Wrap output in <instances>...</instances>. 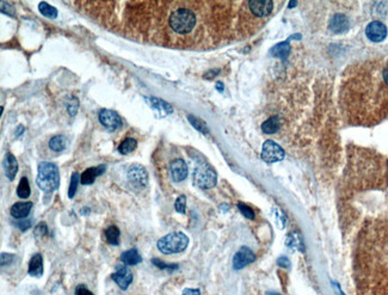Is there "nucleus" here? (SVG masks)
Wrapping results in <instances>:
<instances>
[{
	"instance_id": "3",
	"label": "nucleus",
	"mask_w": 388,
	"mask_h": 295,
	"mask_svg": "<svg viewBox=\"0 0 388 295\" xmlns=\"http://www.w3.org/2000/svg\"><path fill=\"white\" fill-rule=\"evenodd\" d=\"M38 188L47 194L58 190L60 185V174L58 166L54 163L43 161L38 166L37 178H36Z\"/></svg>"
},
{
	"instance_id": "40",
	"label": "nucleus",
	"mask_w": 388,
	"mask_h": 295,
	"mask_svg": "<svg viewBox=\"0 0 388 295\" xmlns=\"http://www.w3.org/2000/svg\"><path fill=\"white\" fill-rule=\"evenodd\" d=\"M182 295H201V292H200V289L186 288V289H184L183 294Z\"/></svg>"
},
{
	"instance_id": "7",
	"label": "nucleus",
	"mask_w": 388,
	"mask_h": 295,
	"mask_svg": "<svg viewBox=\"0 0 388 295\" xmlns=\"http://www.w3.org/2000/svg\"><path fill=\"white\" fill-rule=\"evenodd\" d=\"M127 178L133 187L141 189L148 184V174L146 169L140 164H133L127 171Z\"/></svg>"
},
{
	"instance_id": "30",
	"label": "nucleus",
	"mask_w": 388,
	"mask_h": 295,
	"mask_svg": "<svg viewBox=\"0 0 388 295\" xmlns=\"http://www.w3.org/2000/svg\"><path fill=\"white\" fill-rule=\"evenodd\" d=\"M79 181H80L79 174H78V172H74V174H72L71 184H69V189H68V197H69V198H73V197H74L75 192H77L78 184H79Z\"/></svg>"
},
{
	"instance_id": "13",
	"label": "nucleus",
	"mask_w": 388,
	"mask_h": 295,
	"mask_svg": "<svg viewBox=\"0 0 388 295\" xmlns=\"http://www.w3.org/2000/svg\"><path fill=\"white\" fill-rule=\"evenodd\" d=\"M170 174L174 182H182L187 177V165L183 159H176L170 164Z\"/></svg>"
},
{
	"instance_id": "23",
	"label": "nucleus",
	"mask_w": 388,
	"mask_h": 295,
	"mask_svg": "<svg viewBox=\"0 0 388 295\" xmlns=\"http://www.w3.org/2000/svg\"><path fill=\"white\" fill-rule=\"evenodd\" d=\"M38 10H40L41 15L47 18L54 19V18L58 17V10H56L55 7L51 6V5L46 1H41L40 4H38Z\"/></svg>"
},
{
	"instance_id": "33",
	"label": "nucleus",
	"mask_w": 388,
	"mask_h": 295,
	"mask_svg": "<svg viewBox=\"0 0 388 295\" xmlns=\"http://www.w3.org/2000/svg\"><path fill=\"white\" fill-rule=\"evenodd\" d=\"M36 238L42 239L44 237L48 234V228H47V225L44 223H40L37 226L35 227V232H34Z\"/></svg>"
},
{
	"instance_id": "19",
	"label": "nucleus",
	"mask_w": 388,
	"mask_h": 295,
	"mask_svg": "<svg viewBox=\"0 0 388 295\" xmlns=\"http://www.w3.org/2000/svg\"><path fill=\"white\" fill-rule=\"evenodd\" d=\"M286 245L293 251H304V242L298 232H291L287 236L286 239Z\"/></svg>"
},
{
	"instance_id": "11",
	"label": "nucleus",
	"mask_w": 388,
	"mask_h": 295,
	"mask_svg": "<svg viewBox=\"0 0 388 295\" xmlns=\"http://www.w3.org/2000/svg\"><path fill=\"white\" fill-rule=\"evenodd\" d=\"M256 260V256L254 253L249 249V247L243 246L238 252L236 253L233 258V267L236 270H240L246 267V265L251 264V263L254 262Z\"/></svg>"
},
{
	"instance_id": "20",
	"label": "nucleus",
	"mask_w": 388,
	"mask_h": 295,
	"mask_svg": "<svg viewBox=\"0 0 388 295\" xmlns=\"http://www.w3.org/2000/svg\"><path fill=\"white\" fill-rule=\"evenodd\" d=\"M121 262L126 265H136L142 262V258L136 249H130L122 253Z\"/></svg>"
},
{
	"instance_id": "18",
	"label": "nucleus",
	"mask_w": 388,
	"mask_h": 295,
	"mask_svg": "<svg viewBox=\"0 0 388 295\" xmlns=\"http://www.w3.org/2000/svg\"><path fill=\"white\" fill-rule=\"evenodd\" d=\"M349 28V20L346 19L345 16L343 15H336L335 17L331 19L330 22V29L336 34L344 33L348 30Z\"/></svg>"
},
{
	"instance_id": "29",
	"label": "nucleus",
	"mask_w": 388,
	"mask_h": 295,
	"mask_svg": "<svg viewBox=\"0 0 388 295\" xmlns=\"http://www.w3.org/2000/svg\"><path fill=\"white\" fill-rule=\"evenodd\" d=\"M272 214H273V218H275L276 225L282 229L286 225V215L283 214V211L281 210L280 208H273Z\"/></svg>"
},
{
	"instance_id": "28",
	"label": "nucleus",
	"mask_w": 388,
	"mask_h": 295,
	"mask_svg": "<svg viewBox=\"0 0 388 295\" xmlns=\"http://www.w3.org/2000/svg\"><path fill=\"white\" fill-rule=\"evenodd\" d=\"M187 120H189L190 123H191L192 126L196 128L197 130H200V132L203 133V134H208V133H209L207 124H205V122L202 121L201 119L194 116V115H189V116H187Z\"/></svg>"
},
{
	"instance_id": "14",
	"label": "nucleus",
	"mask_w": 388,
	"mask_h": 295,
	"mask_svg": "<svg viewBox=\"0 0 388 295\" xmlns=\"http://www.w3.org/2000/svg\"><path fill=\"white\" fill-rule=\"evenodd\" d=\"M105 169H106L105 165L86 169L84 172H83L82 176H80V182H82V184L84 185L92 184V183L95 182V179L105 171Z\"/></svg>"
},
{
	"instance_id": "24",
	"label": "nucleus",
	"mask_w": 388,
	"mask_h": 295,
	"mask_svg": "<svg viewBox=\"0 0 388 295\" xmlns=\"http://www.w3.org/2000/svg\"><path fill=\"white\" fill-rule=\"evenodd\" d=\"M289 52H290V46H289L288 42L278 43L277 46H275L271 49L272 55L276 56V57H281V59H283V57L288 56L289 55Z\"/></svg>"
},
{
	"instance_id": "4",
	"label": "nucleus",
	"mask_w": 388,
	"mask_h": 295,
	"mask_svg": "<svg viewBox=\"0 0 388 295\" xmlns=\"http://www.w3.org/2000/svg\"><path fill=\"white\" fill-rule=\"evenodd\" d=\"M189 239L182 232H173L168 234L158 240L157 247L160 252L165 255H172V253L183 252L187 247Z\"/></svg>"
},
{
	"instance_id": "32",
	"label": "nucleus",
	"mask_w": 388,
	"mask_h": 295,
	"mask_svg": "<svg viewBox=\"0 0 388 295\" xmlns=\"http://www.w3.org/2000/svg\"><path fill=\"white\" fill-rule=\"evenodd\" d=\"M152 263L155 265V267H158L159 269H163V270H177V269H178V265L177 264H166V263H164L163 260H158V258H153Z\"/></svg>"
},
{
	"instance_id": "15",
	"label": "nucleus",
	"mask_w": 388,
	"mask_h": 295,
	"mask_svg": "<svg viewBox=\"0 0 388 295\" xmlns=\"http://www.w3.org/2000/svg\"><path fill=\"white\" fill-rule=\"evenodd\" d=\"M33 203L31 202H17L10 209V214L15 219H24L30 214Z\"/></svg>"
},
{
	"instance_id": "17",
	"label": "nucleus",
	"mask_w": 388,
	"mask_h": 295,
	"mask_svg": "<svg viewBox=\"0 0 388 295\" xmlns=\"http://www.w3.org/2000/svg\"><path fill=\"white\" fill-rule=\"evenodd\" d=\"M18 172V163L17 159L11 153H7L5 156V174L10 181H14L16 174Z\"/></svg>"
},
{
	"instance_id": "35",
	"label": "nucleus",
	"mask_w": 388,
	"mask_h": 295,
	"mask_svg": "<svg viewBox=\"0 0 388 295\" xmlns=\"http://www.w3.org/2000/svg\"><path fill=\"white\" fill-rule=\"evenodd\" d=\"M78 108H79V102H78L77 98H73L68 103V105H67V109H68V113L71 116H74L77 114Z\"/></svg>"
},
{
	"instance_id": "2",
	"label": "nucleus",
	"mask_w": 388,
	"mask_h": 295,
	"mask_svg": "<svg viewBox=\"0 0 388 295\" xmlns=\"http://www.w3.org/2000/svg\"><path fill=\"white\" fill-rule=\"evenodd\" d=\"M345 113L358 123H373L388 115V60L373 62L351 77L342 92Z\"/></svg>"
},
{
	"instance_id": "39",
	"label": "nucleus",
	"mask_w": 388,
	"mask_h": 295,
	"mask_svg": "<svg viewBox=\"0 0 388 295\" xmlns=\"http://www.w3.org/2000/svg\"><path fill=\"white\" fill-rule=\"evenodd\" d=\"M277 264L280 265L281 268H289L290 267V262L287 257H280L277 260Z\"/></svg>"
},
{
	"instance_id": "34",
	"label": "nucleus",
	"mask_w": 388,
	"mask_h": 295,
	"mask_svg": "<svg viewBox=\"0 0 388 295\" xmlns=\"http://www.w3.org/2000/svg\"><path fill=\"white\" fill-rule=\"evenodd\" d=\"M186 198L184 195H181L176 200V203H174V208L178 213L184 214L186 213Z\"/></svg>"
},
{
	"instance_id": "21",
	"label": "nucleus",
	"mask_w": 388,
	"mask_h": 295,
	"mask_svg": "<svg viewBox=\"0 0 388 295\" xmlns=\"http://www.w3.org/2000/svg\"><path fill=\"white\" fill-rule=\"evenodd\" d=\"M281 122L280 119L277 116H272L270 119H268L264 123L262 124V130L265 134H275L276 132L280 130Z\"/></svg>"
},
{
	"instance_id": "9",
	"label": "nucleus",
	"mask_w": 388,
	"mask_h": 295,
	"mask_svg": "<svg viewBox=\"0 0 388 295\" xmlns=\"http://www.w3.org/2000/svg\"><path fill=\"white\" fill-rule=\"evenodd\" d=\"M98 119H100L101 123L108 130H111V132L122 127V120L119 115L115 113V111L109 110V109H103L100 113Z\"/></svg>"
},
{
	"instance_id": "36",
	"label": "nucleus",
	"mask_w": 388,
	"mask_h": 295,
	"mask_svg": "<svg viewBox=\"0 0 388 295\" xmlns=\"http://www.w3.org/2000/svg\"><path fill=\"white\" fill-rule=\"evenodd\" d=\"M15 256L11 253H1V267H7V265L11 264Z\"/></svg>"
},
{
	"instance_id": "22",
	"label": "nucleus",
	"mask_w": 388,
	"mask_h": 295,
	"mask_svg": "<svg viewBox=\"0 0 388 295\" xmlns=\"http://www.w3.org/2000/svg\"><path fill=\"white\" fill-rule=\"evenodd\" d=\"M66 138L62 137V135H56V137L51 138V141H49V147L54 152H61V151L66 148Z\"/></svg>"
},
{
	"instance_id": "5",
	"label": "nucleus",
	"mask_w": 388,
	"mask_h": 295,
	"mask_svg": "<svg viewBox=\"0 0 388 295\" xmlns=\"http://www.w3.org/2000/svg\"><path fill=\"white\" fill-rule=\"evenodd\" d=\"M195 185L201 189H210L214 188L218 182V176L214 169L207 163H201L196 166L194 172Z\"/></svg>"
},
{
	"instance_id": "27",
	"label": "nucleus",
	"mask_w": 388,
	"mask_h": 295,
	"mask_svg": "<svg viewBox=\"0 0 388 295\" xmlns=\"http://www.w3.org/2000/svg\"><path fill=\"white\" fill-rule=\"evenodd\" d=\"M105 237L109 244L118 245L119 240V229L116 226H109L105 229Z\"/></svg>"
},
{
	"instance_id": "31",
	"label": "nucleus",
	"mask_w": 388,
	"mask_h": 295,
	"mask_svg": "<svg viewBox=\"0 0 388 295\" xmlns=\"http://www.w3.org/2000/svg\"><path fill=\"white\" fill-rule=\"evenodd\" d=\"M238 208H239V210H240V213L245 216V218L250 219V220H253V219H254V211L252 210L251 208L249 207V206L245 205V203L239 202L238 203Z\"/></svg>"
},
{
	"instance_id": "8",
	"label": "nucleus",
	"mask_w": 388,
	"mask_h": 295,
	"mask_svg": "<svg viewBox=\"0 0 388 295\" xmlns=\"http://www.w3.org/2000/svg\"><path fill=\"white\" fill-rule=\"evenodd\" d=\"M111 278L116 282L117 286L122 291H126L133 282V274L126 264L116 265V271L114 274H111Z\"/></svg>"
},
{
	"instance_id": "10",
	"label": "nucleus",
	"mask_w": 388,
	"mask_h": 295,
	"mask_svg": "<svg viewBox=\"0 0 388 295\" xmlns=\"http://www.w3.org/2000/svg\"><path fill=\"white\" fill-rule=\"evenodd\" d=\"M366 35L367 37H368L371 41H373V42H381V41H384L387 36L386 25H385L384 23L374 20V22L369 23L368 27H367Z\"/></svg>"
},
{
	"instance_id": "1",
	"label": "nucleus",
	"mask_w": 388,
	"mask_h": 295,
	"mask_svg": "<svg viewBox=\"0 0 388 295\" xmlns=\"http://www.w3.org/2000/svg\"><path fill=\"white\" fill-rule=\"evenodd\" d=\"M68 4L117 35L178 49H210L244 40L267 22L252 14L249 1L139 0Z\"/></svg>"
},
{
	"instance_id": "41",
	"label": "nucleus",
	"mask_w": 388,
	"mask_h": 295,
	"mask_svg": "<svg viewBox=\"0 0 388 295\" xmlns=\"http://www.w3.org/2000/svg\"><path fill=\"white\" fill-rule=\"evenodd\" d=\"M216 88H218V90L221 92V91L223 90V84H222V83H218V84H216Z\"/></svg>"
},
{
	"instance_id": "38",
	"label": "nucleus",
	"mask_w": 388,
	"mask_h": 295,
	"mask_svg": "<svg viewBox=\"0 0 388 295\" xmlns=\"http://www.w3.org/2000/svg\"><path fill=\"white\" fill-rule=\"evenodd\" d=\"M16 225H17L18 228H20V231H27L28 228H30L31 221L30 220H24V219H22L20 221H17V223H16Z\"/></svg>"
},
{
	"instance_id": "37",
	"label": "nucleus",
	"mask_w": 388,
	"mask_h": 295,
	"mask_svg": "<svg viewBox=\"0 0 388 295\" xmlns=\"http://www.w3.org/2000/svg\"><path fill=\"white\" fill-rule=\"evenodd\" d=\"M74 295H93V293L88 291L85 284H79V286H77V288H75Z\"/></svg>"
},
{
	"instance_id": "16",
	"label": "nucleus",
	"mask_w": 388,
	"mask_h": 295,
	"mask_svg": "<svg viewBox=\"0 0 388 295\" xmlns=\"http://www.w3.org/2000/svg\"><path fill=\"white\" fill-rule=\"evenodd\" d=\"M28 273L34 278H41L43 275V258L41 253H36L33 256L29 262Z\"/></svg>"
},
{
	"instance_id": "26",
	"label": "nucleus",
	"mask_w": 388,
	"mask_h": 295,
	"mask_svg": "<svg viewBox=\"0 0 388 295\" xmlns=\"http://www.w3.org/2000/svg\"><path fill=\"white\" fill-rule=\"evenodd\" d=\"M137 146V142L135 139H132V138H128V139H126L123 141V142H121V145H119L118 147V151L121 155H129V153H132L133 151L136 148Z\"/></svg>"
},
{
	"instance_id": "25",
	"label": "nucleus",
	"mask_w": 388,
	"mask_h": 295,
	"mask_svg": "<svg viewBox=\"0 0 388 295\" xmlns=\"http://www.w3.org/2000/svg\"><path fill=\"white\" fill-rule=\"evenodd\" d=\"M30 192H31V189H30L29 182H28V178L27 177H22V179H20L19 184H18V188H17L18 197L28 198L30 196Z\"/></svg>"
},
{
	"instance_id": "12",
	"label": "nucleus",
	"mask_w": 388,
	"mask_h": 295,
	"mask_svg": "<svg viewBox=\"0 0 388 295\" xmlns=\"http://www.w3.org/2000/svg\"><path fill=\"white\" fill-rule=\"evenodd\" d=\"M145 101L159 117H165L168 115L172 114L173 108L163 99L157 97H145Z\"/></svg>"
},
{
	"instance_id": "43",
	"label": "nucleus",
	"mask_w": 388,
	"mask_h": 295,
	"mask_svg": "<svg viewBox=\"0 0 388 295\" xmlns=\"http://www.w3.org/2000/svg\"><path fill=\"white\" fill-rule=\"evenodd\" d=\"M268 295H280L278 293H269Z\"/></svg>"
},
{
	"instance_id": "42",
	"label": "nucleus",
	"mask_w": 388,
	"mask_h": 295,
	"mask_svg": "<svg viewBox=\"0 0 388 295\" xmlns=\"http://www.w3.org/2000/svg\"><path fill=\"white\" fill-rule=\"evenodd\" d=\"M293 6H296V2L295 1H291L290 4H289V7H293Z\"/></svg>"
},
{
	"instance_id": "6",
	"label": "nucleus",
	"mask_w": 388,
	"mask_h": 295,
	"mask_svg": "<svg viewBox=\"0 0 388 295\" xmlns=\"http://www.w3.org/2000/svg\"><path fill=\"white\" fill-rule=\"evenodd\" d=\"M285 158V151L278 143L271 140L265 141L262 148V159L268 164H273L281 161Z\"/></svg>"
}]
</instances>
